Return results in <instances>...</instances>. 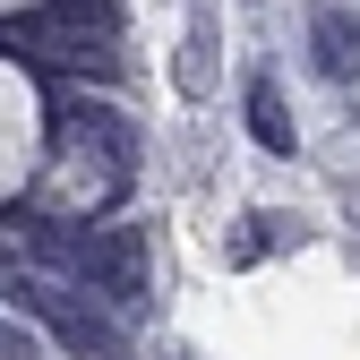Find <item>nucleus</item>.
Segmentation results:
<instances>
[{
  "label": "nucleus",
  "instance_id": "f257e3e1",
  "mask_svg": "<svg viewBox=\"0 0 360 360\" xmlns=\"http://www.w3.org/2000/svg\"><path fill=\"white\" fill-rule=\"evenodd\" d=\"M9 300L34 309V318H52V335H60L69 352H86V360H120V326L103 318V309H86V300H60L43 275H9Z\"/></svg>",
  "mask_w": 360,
  "mask_h": 360
},
{
  "label": "nucleus",
  "instance_id": "f03ea898",
  "mask_svg": "<svg viewBox=\"0 0 360 360\" xmlns=\"http://www.w3.org/2000/svg\"><path fill=\"white\" fill-rule=\"evenodd\" d=\"M86 292H103L112 309H138L146 300V232L138 223H103L95 240H86Z\"/></svg>",
  "mask_w": 360,
  "mask_h": 360
},
{
  "label": "nucleus",
  "instance_id": "7ed1b4c3",
  "mask_svg": "<svg viewBox=\"0 0 360 360\" xmlns=\"http://www.w3.org/2000/svg\"><path fill=\"white\" fill-rule=\"evenodd\" d=\"M52 129H60L69 146H95L103 163H129V155H138V129H129L103 95H69V86H60V95H52Z\"/></svg>",
  "mask_w": 360,
  "mask_h": 360
},
{
  "label": "nucleus",
  "instance_id": "20e7f679",
  "mask_svg": "<svg viewBox=\"0 0 360 360\" xmlns=\"http://www.w3.org/2000/svg\"><path fill=\"white\" fill-rule=\"evenodd\" d=\"M309 60L326 77H360V18L352 9H318L309 18Z\"/></svg>",
  "mask_w": 360,
  "mask_h": 360
},
{
  "label": "nucleus",
  "instance_id": "39448f33",
  "mask_svg": "<svg viewBox=\"0 0 360 360\" xmlns=\"http://www.w3.org/2000/svg\"><path fill=\"white\" fill-rule=\"evenodd\" d=\"M249 138L266 146V155H292V112H283V95H275V86H249Z\"/></svg>",
  "mask_w": 360,
  "mask_h": 360
}]
</instances>
